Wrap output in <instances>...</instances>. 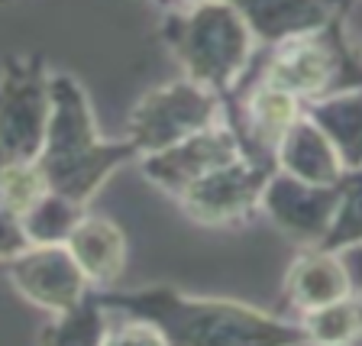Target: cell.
Returning a JSON list of instances; mask_svg holds the SVG:
<instances>
[{"mask_svg": "<svg viewBox=\"0 0 362 346\" xmlns=\"http://www.w3.org/2000/svg\"><path fill=\"white\" fill-rule=\"evenodd\" d=\"M30 236H26V226H23V217L13 211H4L0 207V269L16 259L23 249H30Z\"/></svg>", "mask_w": 362, "mask_h": 346, "instance_id": "cell-22", "label": "cell"}, {"mask_svg": "<svg viewBox=\"0 0 362 346\" xmlns=\"http://www.w3.org/2000/svg\"><path fill=\"white\" fill-rule=\"evenodd\" d=\"M84 214H88V204L49 188L23 214V226H26L30 243H65Z\"/></svg>", "mask_w": 362, "mask_h": 346, "instance_id": "cell-19", "label": "cell"}, {"mask_svg": "<svg viewBox=\"0 0 362 346\" xmlns=\"http://www.w3.org/2000/svg\"><path fill=\"white\" fill-rule=\"evenodd\" d=\"M343 4H356V0H343Z\"/></svg>", "mask_w": 362, "mask_h": 346, "instance_id": "cell-26", "label": "cell"}, {"mask_svg": "<svg viewBox=\"0 0 362 346\" xmlns=\"http://www.w3.org/2000/svg\"><path fill=\"white\" fill-rule=\"evenodd\" d=\"M52 117V71L42 55H10L0 71V162L39 158Z\"/></svg>", "mask_w": 362, "mask_h": 346, "instance_id": "cell-6", "label": "cell"}, {"mask_svg": "<svg viewBox=\"0 0 362 346\" xmlns=\"http://www.w3.org/2000/svg\"><path fill=\"white\" fill-rule=\"evenodd\" d=\"M133 139H113L98 129V117L84 84L68 71H52V117L39 152L49 188L90 204L123 166L136 162Z\"/></svg>", "mask_w": 362, "mask_h": 346, "instance_id": "cell-2", "label": "cell"}, {"mask_svg": "<svg viewBox=\"0 0 362 346\" xmlns=\"http://www.w3.org/2000/svg\"><path fill=\"white\" fill-rule=\"evenodd\" d=\"M272 172V166L236 156L194 181L175 201L191 224L207 230H240L262 214V188Z\"/></svg>", "mask_w": 362, "mask_h": 346, "instance_id": "cell-7", "label": "cell"}, {"mask_svg": "<svg viewBox=\"0 0 362 346\" xmlns=\"http://www.w3.org/2000/svg\"><path fill=\"white\" fill-rule=\"evenodd\" d=\"M304 113L333 143L346 172H362V88L337 91L304 104Z\"/></svg>", "mask_w": 362, "mask_h": 346, "instance_id": "cell-16", "label": "cell"}, {"mask_svg": "<svg viewBox=\"0 0 362 346\" xmlns=\"http://www.w3.org/2000/svg\"><path fill=\"white\" fill-rule=\"evenodd\" d=\"M343 259H346V265H349V275H353L356 292H362V246L346 249V253H343Z\"/></svg>", "mask_w": 362, "mask_h": 346, "instance_id": "cell-23", "label": "cell"}, {"mask_svg": "<svg viewBox=\"0 0 362 346\" xmlns=\"http://www.w3.org/2000/svg\"><path fill=\"white\" fill-rule=\"evenodd\" d=\"M217 120H223V94L181 75L149 88L136 100L127 117V136L139 156H149L214 127Z\"/></svg>", "mask_w": 362, "mask_h": 346, "instance_id": "cell-5", "label": "cell"}, {"mask_svg": "<svg viewBox=\"0 0 362 346\" xmlns=\"http://www.w3.org/2000/svg\"><path fill=\"white\" fill-rule=\"evenodd\" d=\"M339 185H310L275 168L262 188V214L294 243L317 246L333 224Z\"/></svg>", "mask_w": 362, "mask_h": 346, "instance_id": "cell-11", "label": "cell"}, {"mask_svg": "<svg viewBox=\"0 0 362 346\" xmlns=\"http://www.w3.org/2000/svg\"><path fill=\"white\" fill-rule=\"evenodd\" d=\"M236 156H243V149L236 143L233 129L226 127V120H217L214 127L201 129V133L188 136V139L168 146V149L139 156L136 166L152 188H158L168 197H178L207 172H214L217 166H223Z\"/></svg>", "mask_w": 362, "mask_h": 346, "instance_id": "cell-10", "label": "cell"}, {"mask_svg": "<svg viewBox=\"0 0 362 346\" xmlns=\"http://www.w3.org/2000/svg\"><path fill=\"white\" fill-rule=\"evenodd\" d=\"M275 168L294 175V178H301V181H310V185H339L349 175L343 168V162H339L333 143L308 113H301L291 123V129H288L285 139L279 143Z\"/></svg>", "mask_w": 362, "mask_h": 346, "instance_id": "cell-15", "label": "cell"}, {"mask_svg": "<svg viewBox=\"0 0 362 346\" xmlns=\"http://www.w3.org/2000/svg\"><path fill=\"white\" fill-rule=\"evenodd\" d=\"M359 52H362V42H359Z\"/></svg>", "mask_w": 362, "mask_h": 346, "instance_id": "cell-27", "label": "cell"}, {"mask_svg": "<svg viewBox=\"0 0 362 346\" xmlns=\"http://www.w3.org/2000/svg\"><path fill=\"white\" fill-rule=\"evenodd\" d=\"M98 292V288H94ZM98 301L113 311L146 317L158 327L165 346L191 343V346H214V343H259V346H291L308 343L304 327L298 321H285L279 314L259 311L252 304L230 301V298H197L175 285H139L129 292L100 288Z\"/></svg>", "mask_w": 362, "mask_h": 346, "instance_id": "cell-1", "label": "cell"}, {"mask_svg": "<svg viewBox=\"0 0 362 346\" xmlns=\"http://www.w3.org/2000/svg\"><path fill=\"white\" fill-rule=\"evenodd\" d=\"M304 113V104L281 84L262 75L243 78L223 98V120L233 129L243 156L275 168V152L291 123Z\"/></svg>", "mask_w": 362, "mask_h": 346, "instance_id": "cell-8", "label": "cell"}, {"mask_svg": "<svg viewBox=\"0 0 362 346\" xmlns=\"http://www.w3.org/2000/svg\"><path fill=\"white\" fill-rule=\"evenodd\" d=\"M4 272L23 301L45 314H59L94 292L65 243H33L16 259H10Z\"/></svg>", "mask_w": 362, "mask_h": 346, "instance_id": "cell-9", "label": "cell"}, {"mask_svg": "<svg viewBox=\"0 0 362 346\" xmlns=\"http://www.w3.org/2000/svg\"><path fill=\"white\" fill-rule=\"evenodd\" d=\"M107 308L98 301V292H88L78 304L49 314V324L39 330V343L52 346H104Z\"/></svg>", "mask_w": 362, "mask_h": 346, "instance_id": "cell-17", "label": "cell"}, {"mask_svg": "<svg viewBox=\"0 0 362 346\" xmlns=\"http://www.w3.org/2000/svg\"><path fill=\"white\" fill-rule=\"evenodd\" d=\"M304 327L308 343H356L362 340V292H353L333 304L294 317Z\"/></svg>", "mask_w": 362, "mask_h": 346, "instance_id": "cell-18", "label": "cell"}, {"mask_svg": "<svg viewBox=\"0 0 362 346\" xmlns=\"http://www.w3.org/2000/svg\"><path fill=\"white\" fill-rule=\"evenodd\" d=\"M246 20L259 45H275L288 36L324 26L337 10L353 7L343 0H226Z\"/></svg>", "mask_w": 362, "mask_h": 346, "instance_id": "cell-14", "label": "cell"}, {"mask_svg": "<svg viewBox=\"0 0 362 346\" xmlns=\"http://www.w3.org/2000/svg\"><path fill=\"white\" fill-rule=\"evenodd\" d=\"M49 191L39 158H10L0 162V207L13 214H26L39 197Z\"/></svg>", "mask_w": 362, "mask_h": 346, "instance_id": "cell-20", "label": "cell"}, {"mask_svg": "<svg viewBox=\"0 0 362 346\" xmlns=\"http://www.w3.org/2000/svg\"><path fill=\"white\" fill-rule=\"evenodd\" d=\"M68 253L75 256L90 288H113L123 279L129 263V236L117 220L104 214H84L71 236L65 240Z\"/></svg>", "mask_w": 362, "mask_h": 346, "instance_id": "cell-13", "label": "cell"}, {"mask_svg": "<svg viewBox=\"0 0 362 346\" xmlns=\"http://www.w3.org/2000/svg\"><path fill=\"white\" fill-rule=\"evenodd\" d=\"M349 10L353 7L337 10L317 30L265 45L269 52L256 75L281 84L301 104L320 100L337 91L362 88V52L346 30Z\"/></svg>", "mask_w": 362, "mask_h": 346, "instance_id": "cell-4", "label": "cell"}, {"mask_svg": "<svg viewBox=\"0 0 362 346\" xmlns=\"http://www.w3.org/2000/svg\"><path fill=\"white\" fill-rule=\"evenodd\" d=\"M281 288H285V301L294 311V317L333 304L356 292L343 253H330L320 246H304L294 256Z\"/></svg>", "mask_w": 362, "mask_h": 346, "instance_id": "cell-12", "label": "cell"}, {"mask_svg": "<svg viewBox=\"0 0 362 346\" xmlns=\"http://www.w3.org/2000/svg\"><path fill=\"white\" fill-rule=\"evenodd\" d=\"M10 4H16V0H0V10H4V7H10Z\"/></svg>", "mask_w": 362, "mask_h": 346, "instance_id": "cell-25", "label": "cell"}, {"mask_svg": "<svg viewBox=\"0 0 362 346\" xmlns=\"http://www.w3.org/2000/svg\"><path fill=\"white\" fill-rule=\"evenodd\" d=\"M146 4H152L156 10H181V7H191V4H197V0H146Z\"/></svg>", "mask_w": 362, "mask_h": 346, "instance_id": "cell-24", "label": "cell"}, {"mask_svg": "<svg viewBox=\"0 0 362 346\" xmlns=\"http://www.w3.org/2000/svg\"><path fill=\"white\" fill-rule=\"evenodd\" d=\"M158 36L181 75L223 98L246 78L259 45L246 20L226 0H197L191 7L165 10Z\"/></svg>", "mask_w": 362, "mask_h": 346, "instance_id": "cell-3", "label": "cell"}, {"mask_svg": "<svg viewBox=\"0 0 362 346\" xmlns=\"http://www.w3.org/2000/svg\"><path fill=\"white\" fill-rule=\"evenodd\" d=\"M317 246L330 249V253H346L353 246H362V172H349L343 178L333 224Z\"/></svg>", "mask_w": 362, "mask_h": 346, "instance_id": "cell-21", "label": "cell"}]
</instances>
